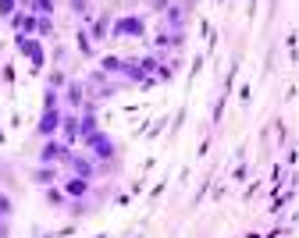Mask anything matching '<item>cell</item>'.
<instances>
[{
    "label": "cell",
    "mask_w": 299,
    "mask_h": 238,
    "mask_svg": "<svg viewBox=\"0 0 299 238\" xmlns=\"http://www.w3.org/2000/svg\"><path fill=\"white\" fill-rule=\"evenodd\" d=\"M36 8H40V11H50V0H36Z\"/></svg>",
    "instance_id": "cell-5"
},
{
    "label": "cell",
    "mask_w": 299,
    "mask_h": 238,
    "mask_svg": "<svg viewBox=\"0 0 299 238\" xmlns=\"http://www.w3.org/2000/svg\"><path fill=\"white\" fill-rule=\"evenodd\" d=\"M68 192H71V195H82V192H86V185H82V181H71V185H68Z\"/></svg>",
    "instance_id": "cell-4"
},
{
    "label": "cell",
    "mask_w": 299,
    "mask_h": 238,
    "mask_svg": "<svg viewBox=\"0 0 299 238\" xmlns=\"http://www.w3.org/2000/svg\"><path fill=\"white\" fill-rule=\"evenodd\" d=\"M0 213H8V199H4V195H0Z\"/></svg>",
    "instance_id": "cell-6"
},
{
    "label": "cell",
    "mask_w": 299,
    "mask_h": 238,
    "mask_svg": "<svg viewBox=\"0 0 299 238\" xmlns=\"http://www.w3.org/2000/svg\"><path fill=\"white\" fill-rule=\"evenodd\" d=\"M118 32H142V25L135 18H128V22H118Z\"/></svg>",
    "instance_id": "cell-2"
},
{
    "label": "cell",
    "mask_w": 299,
    "mask_h": 238,
    "mask_svg": "<svg viewBox=\"0 0 299 238\" xmlns=\"http://www.w3.org/2000/svg\"><path fill=\"white\" fill-rule=\"evenodd\" d=\"M93 149H96V156H110V142L103 135H93Z\"/></svg>",
    "instance_id": "cell-1"
},
{
    "label": "cell",
    "mask_w": 299,
    "mask_h": 238,
    "mask_svg": "<svg viewBox=\"0 0 299 238\" xmlns=\"http://www.w3.org/2000/svg\"><path fill=\"white\" fill-rule=\"evenodd\" d=\"M40 128H43V132H54V128H57V114H54V110L43 117V125H40Z\"/></svg>",
    "instance_id": "cell-3"
}]
</instances>
